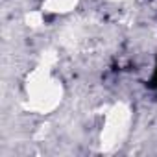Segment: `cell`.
Listing matches in <instances>:
<instances>
[{
    "mask_svg": "<svg viewBox=\"0 0 157 157\" xmlns=\"http://www.w3.org/2000/svg\"><path fill=\"white\" fill-rule=\"evenodd\" d=\"M151 85L157 87V68H155V76H153V80H151Z\"/></svg>",
    "mask_w": 157,
    "mask_h": 157,
    "instance_id": "6da1fadb",
    "label": "cell"
}]
</instances>
